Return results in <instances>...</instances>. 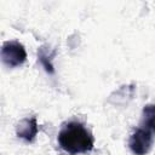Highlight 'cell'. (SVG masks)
<instances>
[{
	"label": "cell",
	"mask_w": 155,
	"mask_h": 155,
	"mask_svg": "<svg viewBox=\"0 0 155 155\" xmlns=\"http://www.w3.org/2000/svg\"><path fill=\"white\" fill-rule=\"evenodd\" d=\"M59 147L69 154H85L93 149L92 133L79 121H69L58 133Z\"/></svg>",
	"instance_id": "6da1fadb"
},
{
	"label": "cell",
	"mask_w": 155,
	"mask_h": 155,
	"mask_svg": "<svg viewBox=\"0 0 155 155\" xmlns=\"http://www.w3.org/2000/svg\"><path fill=\"white\" fill-rule=\"evenodd\" d=\"M54 53H56L54 51H51L46 46H41L38 51L39 61H40L41 65L44 67V69L46 70V73H48V74L54 73V67H53V63H52V58H53Z\"/></svg>",
	"instance_id": "8992f818"
},
{
	"label": "cell",
	"mask_w": 155,
	"mask_h": 155,
	"mask_svg": "<svg viewBox=\"0 0 155 155\" xmlns=\"http://www.w3.org/2000/svg\"><path fill=\"white\" fill-rule=\"evenodd\" d=\"M1 59L8 68H16L25 62L27 51L18 41H5L1 47Z\"/></svg>",
	"instance_id": "7a4b0ae2"
},
{
	"label": "cell",
	"mask_w": 155,
	"mask_h": 155,
	"mask_svg": "<svg viewBox=\"0 0 155 155\" xmlns=\"http://www.w3.org/2000/svg\"><path fill=\"white\" fill-rule=\"evenodd\" d=\"M38 132H39V126H38V121L35 116L24 117L16 126V134L21 139L29 142V143L35 139Z\"/></svg>",
	"instance_id": "277c9868"
},
{
	"label": "cell",
	"mask_w": 155,
	"mask_h": 155,
	"mask_svg": "<svg viewBox=\"0 0 155 155\" xmlns=\"http://www.w3.org/2000/svg\"><path fill=\"white\" fill-rule=\"evenodd\" d=\"M140 127L155 133V104H147L143 108Z\"/></svg>",
	"instance_id": "5b68a950"
},
{
	"label": "cell",
	"mask_w": 155,
	"mask_h": 155,
	"mask_svg": "<svg viewBox=\"0 0 155 155\" xmlns=\"http://www.w3.org/2000/svg\"><path fill=\"white\" fill-rule=\"evenodd\" d=\"M153 133L143 127H138L128 139V147L134 155H147L153 147Z\"/></svg>",
	"instance_id": "3957f363"
}]
</instances>
